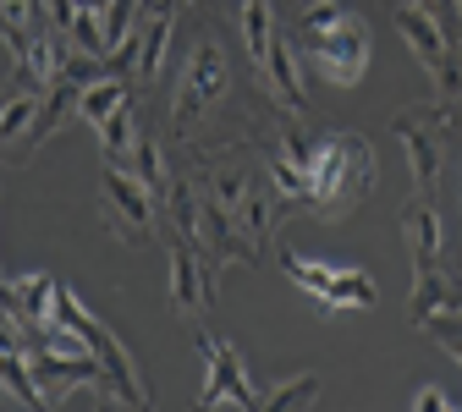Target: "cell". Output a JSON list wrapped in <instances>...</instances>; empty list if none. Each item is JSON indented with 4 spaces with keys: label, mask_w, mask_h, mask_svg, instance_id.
Instances as JSON below:
<instances>
[{
    "label": "cell",
    "mask_w": 462,
    "mask_h": 412,
    "mask_svg": "<svg viewBox=\"0 0 462 412\" xmlns=\"http://www.w3.org/2000/svg\"><path fill=\"white\" fill-rule=\"evenodd\" d=\"M193 188H199V198H209L226 215L231 237L248 248V264H259L275 243V231H281V204H286L270 182L259 149L248 138L193 149Z\"/></svg>",
    "instance_id": "1"
},
{
    "label": "cell",
    "mask_w": 462,
    "mask_h": 412,
    "mask_svg": "<svg viewBox=\"0 0 462 412\" xmlns=\"http://www.w3.org/2000/svg\"><path fill=\"white\" fill-rule=\"evenodd\" d=\"M374 170H380V160H374V143L364 133H353V127L319 133L314 154H309V209H314V220H325V225L346 220L369 198Z\"/></svg>",
    "instance_id": "2"
},
{
    "label": "cell",
    "mask_w": 462,
    "mask_h": 412,
    "mask_svg": "<svg viewBox=\"0 0 462 412\" xmlns=\"http://www.w3.org/2000/svg\"><path fill=\"white\" fill-rule=\"evenodd\" d=\"M298 44L330 88H358L369 72V23L346 0H298Z\"/></svg>",
    "instance_id": "3"
},
{
    "label": "cell",
    "mask_w": 462,
    "mask_h": 412,
    "mask_svg": "<svg viewBox=\"0 0 462 412\" xmlns=\"http://www.w3.org/2000/svg\"><path fill=\"white\" fill-rule=\"evenodd\" d=\"M231 94H237L231 55L215 28H199L188 61L177 72V88H171V133H177V143H199V133L231 105Z\"/></svg>",
    "instance_id": "4"
},
{
    "label": "cell",
    "mask_w": 462,
    "mask_h": 412,
    "mask_svg": "<svg viewBox=\"0 0 462 412\" xmlns=\"http://www.w3.org/2000/svg\"><path fill=\"white\" fill-rule=\"evenodd\" d=\"M237 23H243V44H248V61H254V78H259L264 99L286 115H303L309 110L303 72H298V55H292V33L281 28L275 6L270 0H243Z\"/></svg>",
    "instance_id": "5"
},
{
    "label": "cell",
    "mask_w": 462,
    "mask_h": 412,
    "mask_svg": "<svg viewBox=\"0 0 462 412\" xmlns=\"http://www.w3.org/2000/svg\"><path fill=\"white\" fill-rule=\"evenodd\" d=\"M462 127V99H424V105H408L391 115V133L408 149V165H413V193H430L440 188V165H446V149H451V133Z\"/></svg>",
    "instance_id": "6"
},
{
    "label": "cell",
    "mask_w": 462,
    "mask_h": 412,
    "mask_svg": "<svg viewBox=\"0 0 462 412\" xmlns=\"http://www.w3.org/2000/svg\"><path fill=\"white\" fill-rule=\"evenodd\" d=\"M50 319L61 325V330H72V335L88 341V352L105 363V374H110L116 401H122V407H149V401H154L149 385H143V374H138V363H133V352L116 341V330H110L105 319H94V314L78 303V291H72V286H55V308H50Z\"/></svg>",
    "instance_id": "7"
},
{
    "label": "cell",
    "mask_w": 462,
    "mask_h": 412,
    "mask_svg": "<svg viewBox=\"0 0 462 412\" xmlns=\"http://www.w3.org/2000/svg\"><path fill=\"white\" fill-rule=\"evenodd\" d=\"M99 215H105V231L127 248H149L160 237V204L127 165L99 170Z\"/></svg>",
    "instance_id": "8"
},
{
    "label": "cell",
    "mask_w": 462,
    "mask_h": 412,
    "mask_svg": "<svg viewBox=\"0 0 462 412\" xmlns=\"http://www.w3.org/2000/svg\"><path fill=\"white\" fill-rule=\"evenodd\" d=\"M160 243L171 253V314L177 319H204L215 308V291H220V264L165 220H160Z\"/></svg>",
    "instance_id": "9"
},
{
    "label": "cell",
    "mask_w": 462,
    "mask_h": 412,
    "mask_svg": "<svg viewBox=\"0 0 462 412\" xmlns=\"http://www.w3.org/2000/svg\"><path fill=\"white\" fill-rule=\"evenodd\" d=\"M396 33L408 39V50L419 55V67L435 78V94L440 99H462V55H457V39L419 6V0H396Z\"/></svg>",
    "instance_id": "10"
},
{
    "label": "cell",
    "mask_w": 462,
    "mask_h": 412,
    "mask_svg": "<svg viewBox=\"0 0 462 412\" xmlns=\"http://www.w3.org/2000/svg\"><path fill=\"white\" fill-rule=\"evenodd\" d=\"M171 28H177V0H160V6L143 0L127 44L110 55V72H122L133 88H154L160 67H165V50H171Z\"/></svg>",
    "instance_id": "11"
},
{
    "label": "cell",
    "mask_w": 462,
    "mask_h": 412,
    "mask_svg": "<svg viewBox=\"0 0 462 412\" xmlns=\"http://www.w3.org/2000/svg\"><path fill=\"white\" fill-rule=\"evenodd\" d=\"M281 270L286 280H298L309 298L319 303V314L336 308H374V280L353 264H319V259H298L292 248H281Z\"/></svg>",
    "instance_id": "12"
},
{
    "label": "cell",
    "mask_w": 462,
    "mask_h": 412,
    "mask_svg": "<svg viewBox=\"0 0 462 412\" xmlns=\"http://www.w3.org/2000/svg\"><path fill=\"white\" fill-rule=\"evenodd\" d=\"M199 358H204V390H199L204 412H215V407L264 412V390L248 380V369H243V358H237V346H231V341L199 330Z\"/></svg>",
    "instance_id": "13"
},
{
    "label": "cell",
    "mask_w": 462,
    "mask_h": 412,
    "mask_svg": "<svg viewBox=\"0 0 462 412\" xmlns=\"http://www.w3.org/2000/svg\"><path fill=\"white\" fill-rule=\"evenodd\" d=\"M55 275H44V270H33V275H12L6 280V303H12V314L28 325V341L33 335H44L55 319H50V308H55Z\"/></svg>",
    "instance_id": "14"
},
{
    "label": "cell",
    "mask_w": 462,
    "mask_h": 412,
    "mask_svg": "<svg viewBox=\"0 0 462 412\" xmlns=\"http://www.w3.org/2000/svg\"><path fill=\"white\" fill-rule=\"evenodd\" d=\"M133 99V83L122 78V72H110V78H94L88 88H83V99H78V115L88 127H99V122H110L116 110H122Z\"/></svg>",
    "instance_id": "15"
},
{
    "label": "cell",
    "mask_w": 462,
    "mask_h": 412,
    "mask_svg": "<svg viewBox=\"0 0 462 412\" xmlns=\"http://www.w3.org/2000/svg\"><path fill=\"white\" fill-rule=\"evenodd\" d=\"M0 385H6V396L17 407H50L33 369H28V346H0Z\"/></svg>",
    "instance_id": "16"
},
{
    "label": "cell",
    "mask_w": 462,
    "mask_h": 412,
    "mask_svg": "<svg viewBox=\"0 0 462 412\" xmlns=\"http://www.w3.org/2000/svg\"><path fill=\"white\" fill-rule=\"evenodd\" d=\"M138 110H133V99L122 105V110H116L110 115V122H99L94 133H99V149H105V165H127L133 160V143H138Z\"/></svg>",
    "instance_id": "17"
},
{
    "label": "cell",
    "mask_w": 462,
    "mask_h": 412,
    "mask_svg": "<svg viewBox=\"0 0 462 412\" xmlns=\"http://www.w3.org/2000/svg\"><path fill=\"white\" fill-rule=\"evenodd\" d=\"M127 170H133L138 182L154 193V204L165 198V188H171V170H165V154H160V143H154V133H149V127H138V143H133V160H127Z\"/></svg>",
    "instance_id": "18"
},
{
    "label": "cell",
    "mask_w": 462,
    "mask_h": 412,
    "mask_svg": "<svg viewBox=\"0 0 462 412\" xmlns=\"http://www.w3.org/2000/svg\"><path fill=\"white\" fill-rule=\"evenodd\" d=\"M319 401V374H298L275 390H264V412H292V407H314Z\"/></svg>",
    "instance_id": "19"
},
{
    "label": "cell",
    "mask_w": 462,
    "mask_h": 412,
    "mask_svg": "<svg viewBox=\"0 0 462 412\" xmlns=\"http://www.w3.org/2000/svg\"><path fill=\"white\" fill-rule=\"evenodd\" d=\"M419 330H424V335H435V341L451 352V358L462 363V303H457V308H440V314H430Z\"/></svg>",
    "instance_id": "20"
},
{
    "label": "cell",
    "mask_w": 462,
    "mask_h": 412,
    "mask_svg": "<svg viewBox=\"0 0 462 412\" xmlns=\"http://www.w3.org/2000/svg\"><path fill=\"white\" fill-rule=\"evenodd\" d=\"M451 407H462V401L446 396L440 385H419V390H413V412H451Z\"/></svg>",
    "instance_id": "21"
},
{
    "label": "cell",
    "mask_w": 462,
    "mask_h": 412,
    "mask_svg": "<svg viewBox=\"0 0 462 412\" xmlns=\"http://www.w3.org/2000/svg\"><path fill=\"white\" fill-rule=\"evenodd\" d=\"M23 88H28V83H23V78H17V72H12V78H6V83H0V110H6V105H12V99H17V94H23Z\"/></svg>",
    "instance_id": "22"
},
{
    "label": "cell",
    "mask_w": 462,
    "mask_h": 412,
    "mask_svg": "<svg viewBox=\"0 0 462 412\" xmlns=\"http://www.w3.org/2000/svg\"><path fill=\"white\" fill-rule=\"evenodd\" d=\"M78 6H83V12H94V17L105 23V6H110V0H78Z\"/></svg>",
    "instance_id": "23"
},
{
    "label": "cell",
    "mask_w": 462,
    "mask_h": 412,
    "mask_svg": "<svg viewBox=\"0 0 462 412\" xmlns=\"http://www.w3.org/2000/svg\"><path fill=\"white\" fill-rule=\"evenodd\" d=\"M0 298H6V275H0Z\"/></svg>",
    "instance_id": "24"
}]
</instances>
